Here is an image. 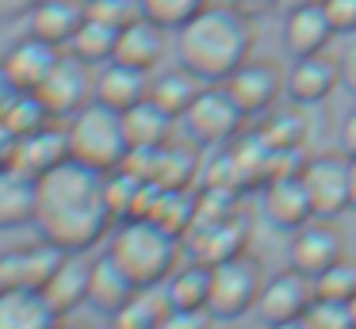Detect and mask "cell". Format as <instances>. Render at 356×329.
I'll list each match as a JSON object with an SVG mask.
<instances>
[{"mask_svg": "<svg viewBox=\"0 0 356 329\" xmlns=\"http://www.w3.org/2000/svg\"><path fill=\"white\" fill-rule=\"evenodd\" d=\"M70 150H73V161L96 168V172L119 168L127 150H131L127 130H123V111L100 104V99L85 104L70 119Z\"/></svg>", "mask_w": 356, "mask_h": 329, "instance_id": "4", "label": "cell"}, {"mask_svg": "<svg viewBox=\"0 0 356 329\" xmlns=\"http://www.w3.org/2000/svg\"><path fill=\"white\" fill-rule=\"evenodd\" d=\"M318 298H341V303H353L356 298V260L341 257L337 264H330L322 275L314 280Z\"/></svg>", "mask_w": 356, "mask_h": 329, "instance_id": "36", "label": "cell"}, {"mask_svg": "<svg viewBox=\"0 0 356 329\" xmlns=\"http://www.w3.org/2000/svg\"><path fill=\"white\" fill-rule=\"evenodd\" d=\"M92 65H85L81 58H73L70 50L62 54L50 77L39 84V99L47 104L50 119H73L85 104H92V88H96V77L88 73Z\"/></svg>", "mask_w": 356, "mask_h": 329, "instance_id": "8", "label": "cell"}, {"mask_svg": "<svg viewBox=\"0 0 356 329\" xmlns=\"http://www.w3.org/2000/svg\"><path fill=\"white\" fill-rule=\"evenodd\" d=\"M195 214H200V195H192V188H161L149 218L172 237H188L195 226Z\"/></svg>", "mask_w": 356, "mask_h": 329, "instance_id": "29", "label": "cell"}, {"mask_svg": "<svg viewBox=\"0 0 356 329\" xmlns=\"http://www.w3.org/2000/svg\"><path fill=\"white\" fill-rule=\"evenodd\" d=\"M134 295H138V283H134L108 252L92 260V283H88V306H92V310H100L104 318H111V314H119Z\"/></svg>", "mask_w": 356, "mask_h": 329, "instance_id": "22", "label": "cell"}, {"mask_svg": "<svg viewBox=\"0 0 356 329\" xmlns=\"http://www.w3.org/2000/svg\"><path fill=\"white\" fill-rule=\"evenodd\" d=\"M195 172H200V153L195 142H169L157 150V176L161 188H192Z\"/></svg>", "mask_w": 356, "mask_h": 329, "instance_id": "31", "label": "cell"}, {"mask_svg": "<svg viewBox=\"0 0 356 329\" xmlns=\"http://www.w3.org/2000/svg\"><path fill=\"white\" fill-rule=\"evenodd\" d=\"M215 314L203 306V310H169L161 321V329H215Z\"/></svg>", "mask_w": 356, "mask_h": 329, "instance_id": "39", "label": "cell"}, {"mask_svg": "<svg viewBox=\"0 0 356 329\" xmlns=\"http://www.w3.org/2000/svg\"><path fill=\"white\" fill-rule=\"evenodd\" d=\"M302 4H314V0H276V12H295V8H302Z\"/></svg>", "mask_w": 356, "mask_h": 329, "instance_id": "46", "label": "cell"}, {"mask_svg": "<svg viewBox=\"0 0 356 329\" xmlns=\"http://www.w3.org/2000/svg\"><path fill=\"white\" fill-rule=\"evenodd\" d=\"M85 15L96 23H108V27L123 31L134 19H142V4L138 0H85Z\"/></svg>", "mask_w": 356, "mask_h": 329, "instance_id": "38", "label": "cell"}, {"mask_svg": "<svg viewBox=\"0 0 356 329\" xmlns=\"http://www.w3.org/2000/svg\"><path fill=\"white\" fill-rule=\"evenodd\" d=\"M169 310H172V303L165 295V283L161 287H138V295L123 310L111 314V329H161Z\"/></svg>", "mask_w": 356, "mask_h": 329, "instance_id": "30", "label": "cell"}, {"mask_svg": "<svg viewBox=\"0 0 356 329\" xmlns=\"http://www.w3.org/2000/svg\"><path fill=\"white\" fill-rule=\"evenodd\" d=\"M4 122L24 138V134H35V130L47 127L50 111H47V104L39 99V92H16V99H12L8 111H4Z\"/></svg>", "mask_w": 356, "mask_h": 329, "instance_id": "34", "label": "cell"}, {"mask_svg": "<svg viewBox=\"0 0 356 329\" xmlns=\"http://www.w3.org/2000/svg\"><path fill=\"white\" fill-rule=\"evenodd\" d=\"M81 23H85V0H35V8L27 12V35L65 50Z\"/></svg>", "mask_w": 356, "mask_h": 329, "instance_id": "18", "label": "cell"}, {"mask_svg": "<svg viewBox=\"0 0 356 329\" xmlns=\"http://www.w3.org/2000/svg\"><path fill=\"white\" fill-rule=\"evenodd\" d=\"M35 230L39 237L54 241L65 252H88L104 241L115 226V211L108 203V172L65 161L39 176V199H35Z\"/></svg>", "mask_w": 356, "mask_h": 329, "instance_id": "1", "label": "cell"}, {"mask_svg": "<svg viewBox=\"0 0 356 329\" xmlns=\"http://www.w3.org/2000/svg\"><path fill=\"white\" fill-rule=\"evenodd\" d=\"M39 180L19 168H0V230H16L35 222Z\"/></svg>", "mask_w": 356, "mask_h": 329, "instance_id": "25", "label": "cell"}, {"mask_svg": "<svg viewBox=\"0 0 356 329\" xmlns=\"http://www.w3.org/2000/svg\"><path fill=\"white\" fill-rule=\"evenodd\" d=\"M88 283H92V260L85 252H70L62 260V268L50 275V283L42 287V295L54 303V310L62 318H70L77 306L88 303Z\"/></svg>", "mask_w": 356, "mask_h": 329, "instance_id": "21", "label": "cell"}, {"mask_svg": "<svg viewBox=\"0 0 356 329\" xmlns=\"http://www.w3.org/2000/svg\"><path fill=\"white\" fill-rule=\"evenodd\" d=\"M337 35H356V0H322Z\"/></svg>", "mask_w": 356, "mask_h": 329, "instance_id": "40", "label": "cell"}, {"mask_svg": "<svg viewBox=\"0 0 356 329\" xmlns=\"http://www.w3.org/2000/svg\"><path fill=\"white\" fill-rule=\"evenodd\" d=\"M341 81H345V65H341L330 50L302 54V58H295L291 69H287V96H291V104L314 107V104H322V99H330Z\"/></svg>", "mask_w": 356, "mask_h": 329, "instance_id": "13", "label": "cell"}, {"mask_svg": "<svg viewBox=\"0 0 356 329\" xmlns=\"http://www.w3.org/2000/svg\"><path fill=\"white\" fill-rule=\"evenodd\" d=\"M348 168H353V211H356V157H348Z\"/></svg>", "mask_w": 356, "mask_h": 329, "instance_id": "49", "label": "cell"}, {"mask_svg": "<svg viewBox=\"0 0 356 329\" xmlns=\"http://www.w3.org/2000/svg\"><path fill=\"white\" fill-rule=\"evenodd\" d=\"M16 145H19V134L0 119V168H12V161H16Z\"/></svg>", "mask_w": 356, "mask_h": 329, "instance_id": "41", "label": "cell"}, {"mask_svg": "<svg viewBox=\"0 0 356 329\" xmlns=\"http://www.w3.org/2000/svg\"><path fill=\"white\" fill-rule=\"evenodd\" d=\"M138 4H142V15H146V19H154L157 27L180 31L188 19H192V15H200L211 0H138Z\"/></svg>", "mask_w": 356, "mask_h": 329, "instance_id": "35", "label": "cell"}, {"mask_svg": "<svg viewBox=\"0 0 356 329\" xmlns=\"http://www.w3.org/2000/svg\"><path fill=\"white\" fill-rule=\"evenodd\" d=\"M318 287L314 275L299 272V268H284L276 272L261 291V303H257V314H261L264 326H276V321H291V318H307V310L314 306Z\"/></svg>", "mask_w": 356, "mask_h": 329, "instance_id": "10", "label": "cell"}, {"mask_svg": "<svg viewBox=\"0 0 356 329\" xmlns=\"http://www.w3.org/2000/svg\"><path fill=\"white\" fill-rule=\"evenodd\" d=\"M149 77L154 73H146V69L123 65V61H108V65L96 73L92 99L115 107V111H131L134 104L149 99Z\"/></svg>", "mask_w": 356, "mask_h": 329, "instance_id": "19", "label": "cell"}, {"mask_svg": "<svg viewBox=\"0 0 356 329\" xmlns=\"http://www.w3.org/2000/svg\"><path fill=\"white\" fill-rule=\"evenodd\" d=\"M172 115L161 111L154 99H142L131 111H123V130L131 150H161V145L172 142Z\"/></svg>", "mask_w": 356, "mask_h": 329, "instance_id": "27", "label": "cell"}, {"mask_svg": "<svg viewBox=\"0 0 356 329\" xmlns=\"http://www.w3.org/2000/svg\"><path fill=\"white\" fill-rule=\"evenodd\" d=\"M108 257L138 287H161L180 268V237L161 230L154 218H123L108 241Z\"/></svg>", "mask_w": 356, "mask_h": 329, "instance_id": "3", "label": "cell"}, {"mask_svg": "<svg viewBox=\"0 0 356 329\" xmlns=\"http://www.w3.org/2000/svg\"><path fill=\"white\" fill-rule=\"evenodd\" d=\"M200 88H203V81L192 73V69L180 65V61L172 69H165V73L154 69V77H149V99H154L161 111H169L172 119H184L188 107L195 104V96H200Z\"/></svg>", "mask_w": 356, "mask_h": 329, "instance_id": "26", "label": "cell"}, {"mask_svg": "<svg viewBox=\"0 0 356 329\" xmlns=\"http://www.w3.org/2000/svg\"><path fill=\"white\" fill-rule=\"evenodd\" d=\"M115 42H119L115 27L96 23L85 15V23L77 27V35H73V42L65 46V50H70L73 58H81L85 65H108V61H115Z\"/></svg>", "mask_w": 356, "mask_h": 329, "instance_id": "32", "label": "cell"}, {"mask_svg": "<svg viewBox=\"0 0 356 329\" xmlns=\"http://www.w3.org/2000/svg\"><path fill=\"white\" fill-rule=\"evenodd\" d=\"M261 211H264V218L276 230H284V234H295V230H302L314 218V203H310L307 184H302V168L299 172H276V176L264 180Z\"/></svg>", "mask_w": 356, "mask_h": 329, "instance_id": "9", "label": "cell"}, {"mask_svg": "<svg viewBox=\"0 0 356 329\" xmlns=\"http://www.w3.org/2000/svg\"><path fill=\"white\" fill-rule=\"evenodd\" d=\"M165 35L169 31L157 27L154 19H134L131 27L119 31V42H115V61H123V65H134V69H146V73H154L157 65H161V54H165Z\"/></svg>", "mask_w": 356, "mask_h": 329, "instance_id": "23", "label": "cell"}, {"mask_svg": "<svg viewBox=\"0 0 356 329\" xmlns=\"http://www.w3.org/2000/svg\"><path fill=\"white\" fill-rule=\"evenodd\" d=\"M16 84H12V77L4 73V65H0V119H4V111H8V104L16 99Z\"/></svg>", "mask_w": 356, "mask_h": 329, "instance_id": "43", "label": "cell"}, {"mask_svg": "<svg viewBox=\"0 0 356 329\" xmlns=\"http://www.w3.org/2000/svg\"><path fill=\"white\" fill-rule=\"evenodd\" d=\"M302 134H307V119H302V104H291V107H272L264 115V127H261V138L268 150H299L302 145Z\"/></svg>", "mask_w": 356, "mask_h": 329, "instance_id": "33", "label": "cell"}, {"mask_svg": "<svg viewBox=\"0 0 356 329\" xmlns=\"http://www.w3.org/2000/svg\"><path fill=\"white\" fill-rule=\"evenodd\" d=\"M268 329H310L302 318H291V321H276V326H268Z\"/></svg>", "mask_w": 356, "mask_h": 329, "instance_id": "47", "label": "cell"}, {"mask_svg": "<svg viewBox=\"0 0 356 329\" xmlns=\"http://www.w3.org/2000/svg\"><path fill=\"white\" fill-rule=\"evenodd\" d=\"M226 88L234 92L241 111H245L249 119H257V115H268L272 107H276L280 92H287V73L268 58H249L245 65L226 81Z\"/></svg>", "mask_w": 356, "mask_h": 329, "instance_id": "11", "label": "cell"}, {"mask_svg": "<svg viewBox=\"0 0 356 329\" xmlns=\"http://www.w3.org/2000/svg\"><path fill=\"white\" fill-rule=\"evenodd\" d=\"M341 153L356 157V107L345 115V122H341Z\"/></svg>", "mask_w": 356, "mask_h": 329, "instance_id": "42", "label": "cell"}, {"mask_svg": "<svg viewBox=\"0 0 356 329\" xmlns=\"http://www.w3.org/2000/svg\"><path fill=\"white\" fill-rule=\"evenodd\" d=\"M245 119L249 115L241 111V104L234 99V92L226 84H203L195 104L184 115V127L192 134V142L200 145H226Z\"/></svg>", "mask_w": 356, "mask_h": 329, "instance_id": "6", "label": "cell"}, {"mask_svg": "<svg viewBox=\"0 0 356 329\" xmlns=\"http://www.w3.org/2000/svg\"><path fill=\"white\" fill-rule=\"evenodd\" d=\"M200 230L203 234H200V245H195V257L207 260V264L241 257L249 245V214L245 211H234V214L211 222V226H200Z\"/></svg>", "mask_w": 356, "mask_h": 329, "instance_id": "24", "label": "cell"}, {"mask_svg": "<svg viewBox=\"0 0 356 329\" xmlns=\"http://www.w3.org/2000/svg\"><path fill=\"white\" fill-rule=\"evenodd\" d=\"M58 329H88V326H85V321H73V318H62V326H58Z\"/></svg>", "mask_w": 356, "mask_h": 329, "instance_id": "48", "label": "cell"}, {"mask_svg": "<svg viewBox=\"0 0 356 329\" xmlns=\"http://www.w3.org/2000/svg\"><path fill=\"white\" fill-rule=\"evenodd\" d=\"M341 257H345V237L333 226V218H310L302 230L291 234V257L287 260H291V268L314 275V280Z\"/></svg>", "mask_w": 356, "mask_h": 329, "instance_id": "14", "label": "cell"}, {"mask_svg": "<svg viewBox=\"0 0 356 329\" xmlns=\"http://www.w3.org/2000/svg\"><path fill=\"white\" fill-rule=\"evenodd\" d=\"M165 295H169L172 310H203L211 303V264L207 260H188L165 280Z\"/></svg>", "mask_w": 356, "mask_h": 329, "instance_id": "28", "label": "cell"}, {"mask_svg": "<svg viewBox=\"0 0 356 329\" xmlns=\"http://www.w3.org/2000/svg\"><path fill=\"white\" fill-rule=\"evenodd\" d=\"M234 4H238L241 12H249V15H264V12H276V0H234Z\"/></svg>", "mask_w": 356, "mask_h": 329, "instance_id": "44", "label": "cell"}, {"mask_svg": "<svg viewBox=\"0 0 356 329\" xmlns=\"http://www.w3.org/2000/svg\"><path fill=\"white\" fill-rule=\"evenodd\" d=\"M172 35L177 61L192 69L203 84H226L253 58V15L241 12L234 0L207 4Z\"/></svg>", "mask_w": 356, "mask_h": 329, "instance_id": "2", "label": "cell"}, {"mask_svg": "<svg viewBox=\"0 0 356 329\" xmlns=\"http://www.w3.org/2000/svg\"><path fill=\"white\" fill-rule=\"evenodd\" d=\"M264 283H268L264 264L257 257H249V252L218 260V264H211V303H207V310L215 314L218 321L241 318V314H249L261 303Z\"/></svg>", "mask_w": 356, "mask_h": 329, "instance_id": "5", "label": "cell"}, {"mask_svg": "<svg viewBox=\"0 0 356 329\" xmlns=\"http://www.w3.org/2000/svg\"><path fill=\"white\" fill-rule=\"evenodd\" d=\"M310 329H356V314L353 303H341V298H314V306L307 310Z\"/></svg>", "mask_w": 356, "mask_h": 329, "instance_id": "37", "label": "cell"}, {"mask_svg": "<svg viewBox=\"0 0 356 329\" xmlns=\"http://www.w3.org/2000/svg\"><path fill=\"white\" fill-rule=\"evenodd\" d=\"M333 35H337V31H333L330 15H325L322 0L295 8V12H287V19H284V46H287V54H295V58H302V54H322Z\"/></svg>", "mask_w": 356, "mask_h": 329, "instance_id": "20", "label": "cell"}, {"mask_svg": "<svg viewBox=\"0 0 356 329\" xmlns=\"http://www.w3.org/2000/svg\"><path fill=\"white\" fill-rule=\"evenodd\" d=\"M302 184L314 203V218H341L353 207V168L348 153H318L302 161Z\"/></svg>", "mask_w": 356, "mask_h": 329, "instance_id": "7", "label": "cell"}, {"mask_svg": "<svg viewBox=\"0 0 356 329\" xmlns=\"http://www.w3.org/2000/svg\"><path fill=\"white\" fill-rule=\"evenodd\" d=\"M65 161H73L70 127H62V122H47L42 130L19 138L12 168H19V172H27V176H35V180H39V176H47L50 168L65 165Z\"/></svg>", "mask_w": 356, "mask_h": 329, "instance_id": "15", "label": "cell"}, {"mask_svg": "<svg viewBox=\"0 0 356 329\" xmlns=\"http://www.w3.org/2000/svg\"><path fill=\"white\" fill-rule=\"evenodd\" d=\"M70 257L65 249H58L54 241L42 237L39 245H24V249H4L0 252V291L12 287H47L50 275L62 268V260Z\"/></svg>", "mask_w": 356, "mask_h": 329, "instance_id": "12", "label": "cell"}, {"mask_svg": "<svg viewBox=\"0 0 356 329\" xmlns=\"http://www.w3.org/2000/svg\"><path fill=\"white\" fill-rule=\"evenodd\" d=\"M62 314L39 287L0 291V329H58Z\"/></svg>", "mask_w": 356, "mask_h": 329, "instance_id": "17", "label": "cell"}, {"mask_svg": "<svg viewBox=\"0 0 356 329\" xmlns=\"http://www.w3.org/2000/svg\"><path fill=\"white\" fill-rule=\"evenodd\" d=\"M341 65H345V84L356 92V46L345 54V61H341Z\"/></svg>", "mask_w": 356, "mask_h": 329, "instance_id": "45", "label": "cell"}, {"mask_svg": "<svg viewBox=\"0 0 356 329\" xmlns=\"http://www.w3.org/2000/svg\"><path fill=\"white\" fill-rule=\"evenodd\" d=\"M58 61H62V46L27 35L0 58V65H4V73L12 77V84H16L19 92H35L50 77V69H54Z\"/></svg>", "mask_w": 356, "mask_h": 329, "instance_id": "16", "label": "cell"}]
</instances>
